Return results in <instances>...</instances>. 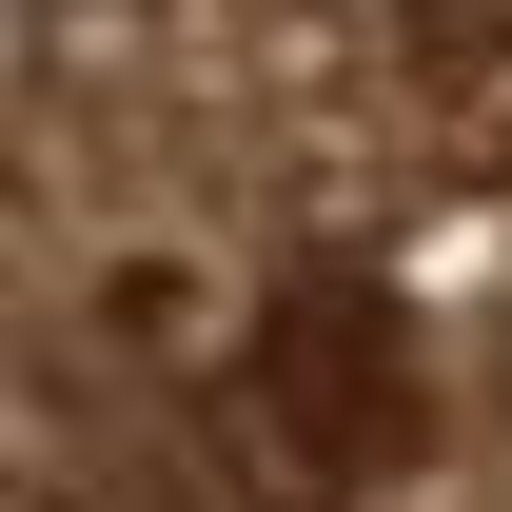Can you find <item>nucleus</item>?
<instances>
[{
	"mask_svg": "<svg viewBox=\"0 0 512 512\" xmlns=\"http://www.w3.org/2000/svg\"><path fill=\"white\" fill-rule=\"evenodd\" d=\"M20 512H512V0H40Z\"/></svg>",
	"mask_w": 512,
	"mask_h": 512,
	"instance_id": "obj_1",
	"label": "nucleus"
}]
</instances>
